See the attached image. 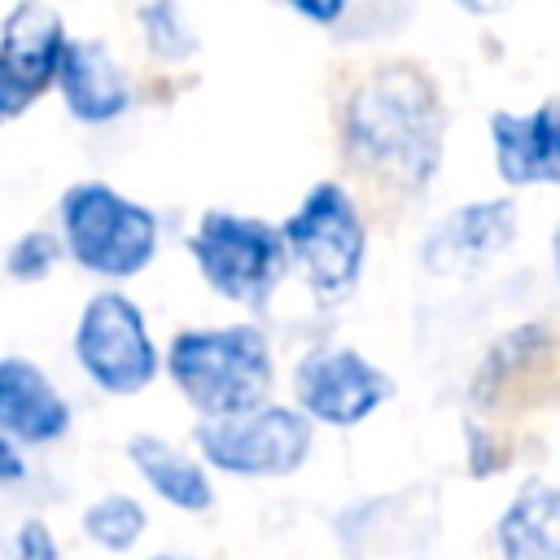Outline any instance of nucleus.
I'll use <instances>...</instances> for the list:
<instances>
[{
	"label": "nucleus",
	"instance_id": "1",
	"mask_svg": "<svg viewBox=\"0 0 560 560\" xmlns=\"http://www.w3.org/2000/svg\"><path fill=\"white\" fill-rule=\"evenodd\" d=\"M346 153L376 179L420 192L442 166V96L420 66H376L346 101Z\"/></svg>",
	"mask_w": 560,
	"mask_h": 560
},
{
	"label": "nucleus",
	"instance_id": "2",
	"mask_svg": "<svg viewBox=\"0 0 560 560\" xmlns=\"http://www.w3.org/2000/svg\"><path fill=\"white\" fill-rule=\"evenodd\" d=\"M166 372L188 407L206 416H236L267 402L271 346L258 324L184 328L166 350Z\"/></svg>",
	"mask_w": 560,
	"mask_h": 560
},
{
	"label": "nucleus",
	"instance_id": "3",
	"mask_svg": "<svg viewBox=\"0 0 560 560\" xmlns=\"http://www.w3.org/2000/svg\"><path fill=\"white\" fill-rule=\"evenodd\" d=\"M66 254L105 280L140 276L158 254V214L101 179L70 184L57 201Z\"/></svg>",
	"mask_w": 560,
	"mask_h": 560
},
{
	"label": "nucleus",
	"instance_id": "4",
	"mask_svg": "<svg viewBox=\"0 0 560 560\" xmlns=\"http://www.w3.org/2000/svg\"><path fill=\"white\" fill-rule=\"evenodd\" d=\"M280 241L319 302H341L363 276L368 228L354 197L337 179H319L315 188H306L298 210L280 223Z\"/></svg>",
	"mask_w": 560,
	"mask_h": 560
},
{
	"label": "nucleus",
	"instance_id": "5",
	"mask_svg": "<svg viewBox=\"0 0 560 560\" xmlns=\"http://www.w3.org/2000/svg\"><path fill=\"white\" fill-rule=\"evenodd\" d=\"M188 254H192L201 280L236 306H262L289 262L280 228L236 214V210H223V206L201 210V219L188 236Z\"/></svg>",
	"mask_w": 560,
	"mask_h": 560
},
{
	"label": "nucleus",
	"instance_id": "6",
	"mask_svg": "<svg viewBox=\"0 0 560 560\" xmlns=\"http://www.w3.org/2000/svg\"><path fill=\"white\" fill-rule=\"evenodd\" d=\"M197 451L210 468L232 477H289L306 464L315 429L298 407L258 402L236 416H206L197 424Z\"/></svg>",
	"mask_w": 560,
	"mask_h": 560
},
{
	"label": "nucleus",
	"instance_id": "7",
	"mask_svg": "<svg viewBox=\"0 0 560 560\" xmlns=\"http://www.w3.org/2000/svg\"><path fill=\"white\" fill-rule=\"evenodd\" d=\"M74 359L96 389L118 398L140 394L158 376V346L144 328V315L118 289H101L83 302L74 324Z\"/></svg>",
	"mask_w": 560,
	"mask_h": 560
},
{
	"label": "nucleus",
	"instance_id": "8",
	"mask_svg": "<svg viewBox=\"0 0 560 560\" xmlns=\"http://www.w3.org/2000/svg\"><path fill=\"white\" fill-rule=\"evenodd\" d=\"M293 394L306 420L354 429L394 394V381L350 346H319L298 359Z\"/></svg>",
	"mask_w": 560,
	"mask_h": 560
},
{
	"label": "nucleus",
	"instance_id": "9",
	"mask_svg": "<svg viewBox=\"0 0 560 560\" xmlns=\"http://www.w3.org/2000/svg\"><path fill=\"white\" fill-rule=\"evenodd\" d=\"M516 241V206L494 197V201H468L446 210L424 245H420V262L433 276L446 280H464L472 271H481L490 258H499L508 245Z\"/></svg>",
	"mask_w": 560,
	"mask_h": 560
},
{
	"label": "nucleus",
	"instance_id": "10",
	"mask_svg": "<svg viewBox=\"0 0 560 560\" xmlns=\"http://www.w3.org/2000/svg\"><path fill=\"white\" fill-rule=\"evenodd\" d=\"M66 22L48 0H18L0 26V79L22 109H31L57 79V61L66 48Z\"/></svg>",
	"mask_w": 560,
	"mask_h": 560
},
{
	"label": "nucleus",
	"instance_id": "11",
	"mask_svg": "<svg viewBox=\"0 0 560 560\" xmlns=\"http://www.w3.org/2000/svg\"><path fill=\"white\" fill-rule=\"evenodd\" d=\"M490 149L503 184H560V96H547L525 114L499 109L490 118Z\"/></svg>",
	"mask_w": 560,
	"mask_h": 560
},
{
	"label": "nucleus",
	"instance_id": "12",
	"mask_svg": "<svg viewBox=\"0 0 560 560\" xmlns=\"http://www.w3.org/2000/svg\"><path fill=\"white\" fill-rule=\"evenodd\" d=\"M52 83L79 122L101 127L131 109V83L101 39H66Z\"/></svg>",
	"mask_w": 560,
	"mask_h": 560
},
{
	"label": "nucleus",
	"instance_id": "13",
	"mask_svg": "<svg viewBox=\"0 0 560 560\" xmlns=\"http://www.w3.org/2000/svg\"><path fill=\"white\" fill-rule=\"evenodd\" d=\"M70 429V402L61 398V389L44 376L39 363L9 354L0 359V433L26 446H44L66 438Z\"/></svg>",
	"mask_w": 560,
	"mask_h": 560
},
{
	"label": "nucleus",
	"instance_id": "14",
	"mask_svg": "<svg viewBox=\"0 0 560 560\" xmlns=\"http://www.w3.org/2000/svg\"><path fill=\"white\" fill-rule=\"evenodd\" d=\"M127 459L136 464V472L144 477V486L166 499L171 508L179 512H206L214 503V486L206 477V468L184 455L179 446H171L166 438H153V433H136L127 442Z\"/></svg>",
	"mask_w": 560,
	"mask_h": 560
},
{
	"label": "nucleus",
	"instance_id": "15",
	"mask_svg": "<svg viewBox=\"0 0 560 560\" xmlns=\"http://www.w3.org/2000/svg\"><path fill=\"white\" fill-rule=\"evenodd\" d=\"M503 560H560V486H525L494 525Z\"/></svg>",
	"mask_w": 560,
	"mask_h": 560
},
{
	"label": "nucleus",
	"instance_id": "16",
	"mask_svg": "<svg viewBox=\"0 0 560 560\" xmlns=\"http://www.w3.org/2000/svg\"><path fill=\"white\" fill-rule=\"evenodd\" d=\"M144 508L131 499V494H105L96 503H88L83 512V534L105 547V551H127L136 547V538L144 534Z\"/></svg>",
	"mask_w": 560,
	"mask_h": 560
},
{
	"label": "nucleus",
	"instance_id": "17",
	"mask_svg": "<svg viewBox=\"0 0 560 560\" xmlns=\"http://www.w3.org/2000/svg\"><path fill=\"white\" fill-rule=\"evenodd\" d=\"M140 31H144L149 52H158L162 61H184L197 48V35L175 0H149L140 9Z\"/></svg>",
	"mask_w": 560,
	"mask_h": 560
},
{
	"label": "nucleus",
	"instance_id": "18",
	"mask_svg": "<svg viewBox=\"0 0 560 560\" xmlns=\"http://www.w3.org/2000/svg\"><path fill=\"white\" fill-rule=\"evenodd\" d=\"M57 254H61V241H57L52 232H26V236L13 241L9 258H4V271H9L13 280H26V284H31V280H44V276L52 271Z\"/></svg>",
	"mask_w": 560,
	"mask_h": 560
},
{
	"label": "nucleus",
	"instance_id": "19",
	"mask_svg": "<svg viewBox=\"0 0 560 560\" xmlns=\"http://www.w3.org/2000/svg\"><path fill=\"white\" fill-rule=\"evenodd\" d=\"M13 560H61V547L44 521H22L13 534Z\"/></svg>",
	"mask_w": 560,
	"mask_h": 560
},
{
	"label": "nucleus",
	"instance_id": "20",
	"mask_svg": "<svg viewBox=\"0 0 560 560\" xmlns=\"http://www.w3.org/2000/svg\"><path fill=\"white\" fill-rule=\"evenodd\" d=\"M503 464H508V451L494 446L490 433L468 429V472H472V477H494Z\"/></svg>",
	"mask_w": 560,
	"mask_h": 560
},
{
	"label": "nucleus",
	"instance_id": "21",
	"mask_svg": "<svg viewBox=\"0 0 560 560\" xmlns=\"http://www.w3.org/2000/svg\"><path fill=\"white\" fill-rule=\"evenodd\" d=\"M280 4L293 9V13H302V18L315 22V26H337L350 0H280Z\"/></svg>",
	"mask_w": 560,
	"mask_h": 560
},
{
	"label": "nucleus",
	"instance_id": "22",
	"mask_svg": "<svg viewBox=\"0 0 560 560\" xmlns=\"http://www.w3.org/2000/svg\"><path fill=\"white\" fill-rule=\"evenodd\" d=\"M22 477H26V464H22L18 446L0 433V486H13V481H22Z\"/></svg>",
	"mask_w": 560,
	"mask_h": 560
},
{
	"label": "nucleus",
	"instance_id": "23",
	"mask_svg": "<svg viewBox=\"0 0 560 560\" xmlns=\"http://www.w3.org/2000/svg\"><path fill=\"white\" fill-rule=\"evenodd\" d=\"M464 13H472V18H490V13H503L512 0H455Z\"/></svg>",
	"mask_w": 560,
	"mask_h": 560
},
{
	"label": "nucleus",
	"instance_id": "24",
	"mask_svg": "<svg viewBox=\"0 0 560 560\" xmlns=\"http://www.w3.org/2000/svg\"><path fill=\"white\" fill-rule=\"evenodd\" d=\"M18 114V105H13V96H9V88H4V79H0V122H9Z\"/></svg>",
	"mask_w": 560,
	"mask_h": 560
},
{
	"label": "nucleus",
	"instance_id": "25",
	"mask_svg": "<svg viewBox=\"0 0 560 560\" xmlns=\"http://www.w3.org/2000/svg\"><path fill=\"white\" fill-rule=\"evenodd\" d=\"M551 262H556V276H560V223H556V232H551Z\"/></svg>",
	"mask_w": 560,
	"mask_h": 560
},
{
	"label": "nucleus",
	"instance_id": "26",
	"mask_svg": "<svg viewBox=\"0 0 560 560\" xmlns=\"http://www.w3.org/2000/svg\"><path fill=\"white\" fill-rule=\"evenodd\" d=\"M149 560H184V556H149Z\"/></svg>",
	"mask_w": 560,
	"mask_h": 560
}]
</instances>
